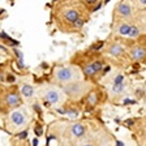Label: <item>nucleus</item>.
<instances>
[{
	"label": "nucleus",
	"mask_w": 146,
	"mask_h": 146,
	"mask_svg": "<svg viewBox=\"0 0 146 146\" xmlns=\"http://www.w3.org/2000/svg\"><path fill=\"white\" fill-rule=\"evenodd\" d=\"M102 46H103V42H99V43H97L95 46H93V50H99Z\"/></svg>",
	"instance_id": "412c9836"
},
{
	"label": "nucleus",
	"mask_w": 146,
	"mask_h": 146,
	"mask_svg": "<svg viewBox=\"0 0 146 146\" xmlns=\"http://www.w3.org/2000/svg\"><path fill=\"white\" fill-rule=\"evenodd\" d=\"M124 104H133L134 103V100H131V99H125L124 102H123Z\"/></svg>",
	"instance_id": "5701e85b"
},
{
	"label": "nucleus",
	"mask_w": 146,
	"mask_h": 146,
	"mask_svg": "<svg viewBox=\"0 0 146 146\" xmlns=\"http://www.w3.org/2000/svg\"><path fill=\"white\" fill-rule=\"evenodd\" d=\"M102 68H103V63L95 61V63H91V64H89V65H86L84 72H85L86 76H93V74H95L97 72H99Z\"/></svg>",
	"instance_id": "f03ea898"
},
{
	"label": "nucleus",
	"mask_w": 146,
	"mask_h": 146,
	"mask_svg": "<svg viewBox=\"0 0 146 146\" xmlns=\"http://www.w3.org/2000/svg\"><path fill=\"white\" fill-rule=\"evenodd\" d=\"M58 112H59V113H65V110H60V108H58Z\"/></svg>",
	"instance_id": "bb28decb"
},
{
	"label": "nucleus",
	"mask_w": 146,
	"mask_h": 146,
	"mask_svg": "<svg viewBox=\"0 0 146 146\" xmlns=\"http://www.w3.org/2000/svg\"><path fill=\"white\" fill-rule=\"evenodd\" d=\"M73 25H74V27H82V25H84V20H81V18H77L76 21L73 22Z\"/></svg>",
	"instance_id": "a211bd4d"
},
{
	"label": "nucleus",
	"mask_w": 146,
	"mask_h": 146,
	"mask_svg": "<svg viewBox=\"0 0 146 146\" xmlns=\"http://www.w3.org/2000/svg\"><path fill=\"white\" fill-rule=\"evenodd\" d=\"M123 82H124V76H123V74H119L115 78V81H113V85H119V84H123Z\"/></svg>",
	"instance_id": "f3484780"
},
{
	"label": "nucleus",
	"mask_w": 146,
	"mask_h": 146,
	"mask_svg": "<svg viewBox=\"0 0 146 146\" xmlns=\"http://www.w3.org/2000/svg\"><path fill=\"white\" fill-rule=\"evenodd\" d=\"M42 133H43V131H42V128H40V127L35 128V134H36V136H42Z\"/></svg>",
	"instance_id": "aec40b11"
},
{
	"label": "nucleus",
	"mask_w": 146,
	"mask_h": 146,
	"mask_svg": "<svg viewBox=\"0 0 146 146\" xmlns=\"http://www.w3.org/2000/svg\"><path fill=\"white\" fill-rule=\"evenodd\" d=\"M20 102H21V99H20L18 94H16V93H12V94L7 95V104H8V106L15 107V106H17V104H20Z\"/></svg>",
	"instance_id": "6e6552de"
},
{
	"label": "nucleus",
	"mask_w": 146,
	"mask_h": 146,
	"mask_svg": "<svg viewBox=\"0 0 146 146\" xmlns=\"http://www.w3.org/2000/svg\"><path fill=\"white\" fill-rule=\"evenodd\" d=\"M116 146H124V143H123L121 141H117V142H116Z\"/></svg>",
	"instance_id": "393cba45"
},
{
	"label": "nucleus",
	"mask_w": 146,
	"mask_h": 146,
	"mask_svg": "<svg viewBox=\"0 0 146 146\" xmlns=\"http://www.w3.org/2000/svg\"><path fill=\"white\" fill-rule=\"evenodd\" d=\"M138 34H140L138 27H137V26H131V29H129V33H128V36H131V38H136Z\"/></svg>",
	"instance_id": "ddd939ff"
},
{
	"label": "nucleus",
	"mask_w": 146,
	"mask_h": 146,
	"mask_svg": "<svg viewBox=\"0 0 146 146\" xmlns=\"http://www.w3.org/2000/svg\"><path fill=\"white\" fill-rule=\"evenodd\" d=\"M65 113H67L69 117H72V119H74V117H77V115H78V112L77 111H74V110H65Z\"/></svg>",
	"instance_id": "dca6fc26"
},
{
	"label": "nucleus",
	"mask_w": 146,
	"mask_h": 146,
	"mask_svg": "<svg viewBox=\"0 0 146 146\" xmlns=\"http://www.w3.org/2000/svg\"><path fill=\"white\" fill-rule=\"evenodd\" d=\"M70 131H72L73 136L74 137H82L85 134V125H82L81 123H76V124H73L70 127Z\"/></svg>",
	"instance_id": "423d86ee"
},
{
	"label": "nucleus",
	"mask_w": 146,
	"mask_h": 146,
	"mask_svg": "<svg viewBox=\"0 0 146 146\" xmlns=\"http://www.w3.org/2000/svg\"><path fill=\"white\" fill-rule=\"evenodd\" d=\"M21 93L25 98H31L34 94V89H33V86L25 84V85H22V88H21Z\"/></svg>",
	"instance_id": "9d476101"
},
{
	"label": "nucleus",
	"mask_w": 146,
	"mask_h": 146,
	"mask_svg": "<svg viewBox=\"0 0 146 146\" xmlns=\"http://www.w3.org/2000/svg\"><path fill=\"white\" fill-rule=\"evenodd\" d=\"M36 145H38V140H36V138H35V140L33 141V146H36Z\"/></svg>",
	"instance_id": "c85d7f7f"
},
{
	"label": "nucleus",
	"mask_w": 146,
	"mask_h": 146,
	"mask_svg": "<svg viewBox=\"0 0 146 146\" xmlns=\"http://www.w3.org/2000/svg\"><path fill=\"white\" fill-rule=\"evenodd\" d=\"M26 137H27V132L26 131H24V132H21V133L17 134V138H18V140H25Z\"/></svg>",
	"instance_id": "6ab92c4d"
},
{
	"label": "nucleus",
	"mask_w": 146,
	"mask_h": 146,
	"mask_svg": "<svg viewBox=\"0 0 146 146\" xmlns=\"http://www.w3.org/2000/svg\"><path fill=\"white\" fill-rule=\"evenodd\" d=\"M86 1H88L89 4H94L95 1H97V0H86Z\"/></svg>",
	"instance_id": "cd10ccee"
},
{
	"label": "nucleus",
	"mask_w": 146,
	"mask_h": 146,
	"mask_svg": "<svg viewBox=\"0 0 146 146\" xmlns=\"http://www.w3.org/2000/svg\"><path fill=\"white\" fill-rule=\"evenodd\" d=\"M84 146H94V145H91V143H86V145H84Z\"/></svg>",
	"instance_id": "c756f323"
},
{
	"label": "nucleus",
	"mask_w": 146,
	"mask_h": 146,
	"mask_svg": "<svg viewBox=\"0 0 146 146\" xmlns=\"http://www.w3.org/2000/svg\"><path fill=\"white\" fill-rule=\"evenodd\" d=\"M108 1H110V0H106V1H104V4H107V3H108Z\"/></svg>",
	"instance_id": "7c9ffc66"
},
{
	"label": "nucleus",
	"mask_w": 146,
	"mask_h": 146,
	"mask_svg": "<svg viewBox=\"0 0 146 146\" xmlns=\"http://www.w3.org/2000/svg\"><path fill=\"white\" fill-rule=\"evenodd\" d=\"M78 17H80V13L77 12L76 9H68V11H65V13H64V18H65L68 22H72V24L76 21Z\"/></svg>",
	"instance_id": "0eeeda50"
},
{
	"label": "nucleus",
	"mask_w": 146,
	"mask_h": 146,
	"mask_svg": "<svg viewBox=\"0 0 146 146\" xmlns=\"http://www.w3.org/2000/svg\"><path fill=\"white\" fill-rule=\"evenodd\" d=\"M131 56L134 60H141V59L145 58V48H142V47H136V48L132 50Z\"/></svg>",
	"instance_id": "1a4fd4ad"
},
{
	"label": "nucleus",
	"mask_w": 146,
	"mask_h": 146,
	"mask_svg": "<svg viewBox=\"0 0 146 146\" xmlns=\"http://www.w3.org/2000/svg\"><path fill=\"white\" fill-rule=\"evenodd\" d=\"M133 120H127V121H125V124H127V125H132V124H133Z\"/></svg>",
	"instance_id": "b1692460"
},
{
	"label": "nucleus",
	"mask_w": 146,
	"mask_h": 146,
	"mask_svg": "<svg viewBox=\"0 0 146 146\" xmlns=\"http://www.w3.org/2000/svg\"><path fill=\"white\" fill-rule=\"evenodd\" d=\"M11 121L15 125H24L25 121H26V117L25 115L21 112V111H15V112L11 113Z\"/></svg>",
	"instance_id": "7ed1b4c3"
},
{
	"label": "nucleus",
	"mask_w": 146,
	"mask_h": 146,
	"mask_svg": "<svg viewBox=\"0 0 146 146\" xmlns=\"http://www.w3.org/2000/svg\"><path fill=\"white\" fill-rule=\"evenodd\" d=\"M140 4L142 7H145V4H146V0H140Z\"/></svg>",
	"instance_id": "a878e982"
},
{
	"label": "nucleus",
	"mask_w": 146,
	"mask_h": 146,
	"mask_svg": "<svg viewBox=\"0 0 146 146\" xmlns=\"http://www.w3.org/2000/svg\"><path fill=\"white\" fill-rule=\"evenodd\" d=\"M7 81H8V82H13V81H15V76H12V74H8V77H7Z\"/></svg>",
	"instance_id": "4be33fe9"
},
{
	"label": "nucleus",
	"mask_w": 146,
	"mask_h": 146,
	"mask_svg": "<svg viewBox=\"0 0 146 146\" xmlns=\"http://www.w3.org/2000/svg\"><path fill=\"white\" fill-rule=\"evenodd\" d=\"M117 12L123 17H131L132 16V8L128 3H120L117 5Z\"/></svg>",
	"instance_id": "39448f33"
},
{
	"label": "nucleus",
	"mask_w": 146,
	"mask_h": 146,
	"mask_svg": "<svg viewBox=\"0 0 146 146\" xmlns=\"http://www.w3.org/2000/svg\"><path fill=\"white\" fill-rule=\"evenodd\" d=\"M129 29H131V25L128 24H121L120 26H119L117 31L120 35H128V33H129Z\"/></svg>",
	"instance_id": "f8f14e48"
},
{
	"label": "nucleus",
	"mask_w": 146,
	"mask_h": 146,
	"mask_svg": "<svg viewBox=\"0 0 146 146\" xmlns=\"http://www.w3.org/2000/svg\"><path fill=\"white\" fill-rule=\"evenodd\" d=\"M97 100H98V98H97V94H95V93H90V94H89L88 102L90 106H94V104L97 103Z\"/></svg>",
	"instance_id": "4468645a"
},
{
	"label": "nucleus",
	"mask_w": 146,
	"mask_h": 146,
	"mask_svg": "<svg viewBox=\"0 0 146 146\" xmlns=\"http://www.w3.org/2000/svg\"><path fill=\"white\" fill-rule=\"evenodd\" d=\"M123 52H124V48H123L120 44H112L111 48H110V54L113 55V56H119V55H121Z\"/></svg>",
	"instance_id": "9b49d317"
},
{
	"label": "nucleus",
	"mask_w": 146,
	"mask_h": 146,
	"mask_svg": "<svg viewBox=\"0 0 146 146\" xmlns=\"http://www.w3.org/2000/svg\"><path fill=\"white\" fill-rule=\"evenodd\" d=\"M123 90H124V84H119V85H113L112 86L113 93H121Z\"/></svg>",
	"instance_id": "2eb2a0df"
},
{
	"label": "nucleus",
	"mask_w": 146,
	"mask_h": 146,
	"mask_svg": "<svg viewBox=\"0 0 146 146\" xmlns=\"http://www.w3.org/2000/svg\"><path fill=\"white\" fill-rule=\"evenodd\" d=\"M56 78L60 82H68L73 78V70L70 68H61L56 72Z\"/></svg>",
	"instance_id": "f257e3e1"
},
{
	"label": "nucleus",
	"mask_w": 146,
	"mask_h": 146,
	"mask_svg": "<svg viewBox=\"0 0 146 146\" xmlns=\"http://www.w3.org/2000/svg\"><path fill=\"white\" fill-rule=\"evenodd\" d=\"M46 100L50 104H55L58 103L59 100H60V94H59L56 90H47V93H46Z\"/></svg>",
	"instance_id": "20e7f679"
}]
</instances>
